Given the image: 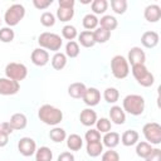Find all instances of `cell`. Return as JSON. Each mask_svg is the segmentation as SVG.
Instances as JSON below:
<instances>
[{"instance_id": "obj_1", "label": "cell", "mask_w": 161, "mask_h": 161, "mask_svg": "<svg viewBox=\"0 0 161 161\" xmlns=\"http://www.w3.org/2000/svg\"><path fill=\"white\" fill-rule=\"evenodd\" d=\"M38 117L39 119L49 126H57L58 123L62 122L63 119V112L50 104H43L39 109H38Z\"/></svg>"}, {"instance_id": "obj_2", "label": "cell", "mask_w": 161, "mask_h": 161, "mask_svg": "<svg viewBox=\"0 0 161 161\" xmlns=\"http://www.w3.org/2000/svg\"><path fill=\"white\" fill-rule=\"evenodd\" d=\"M123 111L132 116H140L145 111V99L140 94H128L123 98Z\"/></svg>"}, {"instance_id": "obj_3", "label": "cell", "mask_w": 161, "mask_h": 161, "mask_svg": "<svg viewBox=\"0 0 161 161\" xmlns=\"http://www.w3.org/2000/svg\"><path fill=\"white\" fill-rule=\"evenodd\" d=\"M38 43L43 49H48V50H52V52H55V53L60 49V47L63 44L62 38L58 34L49 33V31L42 33L38 38Z\"/></svg>"}, {"instance_id": "obj_4", "label": "cell", "mask_w": 161, "mask_h": 161, "mask_svg": "<svg viewBox=\"0 0 161 161\" xmlns=\"http://www.w3.org/2000/svg\"><path fill=\"white\" fill-rule=\"evenodd\" d=\"M132 74L137 83L142 87H151L155 83L153 74L148 72V69L145 67V64H136L132 65Z\"/></svg>"}, {"instance_id": "obj_5", "label": "cell", "mask_w": 161, "mask_h": 161, "mask_svg": "<svg viewBox=\"0 0 161 161\" xmlns=\"http://www.w3.org/2000/svg\"><path fill=\"white\" fill-rule=\"evenodd\" d=\"M111 70H112V74L117 79L126 78L130 73V67H128L127 59L122 55H114L111 60Z\"/></svg>"}, {"instance_id": "obj_6", "label": "cell", "mask_w": 161, "mask_h": 161, "mask_svg": "<svg viewBox=\"0 0 161 161\" xmlns=\"http://www.w3.org/2000/svg\"><path fill=\"white\" fill-rule=\"evenodd\" d=\"M25 15V8L21 4H13L8 8L4 15V20L9 26H15Z\"/></svg>"}, {"instance_id": "obj_7", "label": "cell", "mask_w": 161, "mask_h": 161, "mask_svg": "<svg viewBox=\"0 0 161 161\" xmlns=\"http://www.w3.org/2000/svg\"><path fill=\"white\" fill-rule=\"evenodd\" d=\"M5 74H6V78L19 82V80H23L26 78L28 68L21 63L11 62L5 67Z\"/></svg>"}, {"instance_id": "obj_8", "label": "cell", "mask_w": 161, "mask_h": 161, "mask_svg": "<svg viewBox=\"0 0 161 161\" xmlns=\"http://www.w3.org/2000/svg\"><path fill=\"white\" fill-rule=\"evenodd\" d=\"M145 138L150 145H160L161 143V126L156 122H148L142 128Z\"/></svg>"}, {"instance_id": "obj_9", "label": "cell", "mask_w": 161, "mask_h": 161, "mask_svg": "<svg viewBox=\"0 0 161 161\" xmlns=\"http://www.w3.org/2000/svg\"><path fill=\"white\" fill-rule=\"evenodd\" d=\"M20 89V84L16 80L9 78H0V94L1 96H13L18 93Z\"/></svg>"}, {"instance_id": "obj_10", "label": "cell", "mask_w": 161, "mask_h": 161, "mask_svg": "<svg viewBox=\"0 0 161 161\" xmlns=\"http://www.w3.org/2000/svg\"><path fill=\"white\" fill-rule=\"evenodd\" d=\"M18 150L19 152L25 156V157H29L31 155L35 153L36 151V145H35V141L30 137H23L19 140L18 142Z\"/></svg>"}, {"instance_id": "obj_11", "label": "cell", "mask_w": 161, "mask_h": 161, "mask_svg": "<svg viewBox=\"0 0 161 161\" xmlns=\"http://www.w3.org/2000/svg\"><path fill=\"white\" fill-rule=\"evenodd\" d=\"M31 62L38 67H44L49 62V53L43 48H36L31 52Z\"/></svg>"}, {"instance_id": "obj_12", "label": "cell", "mask_w": 161, "mask_h": 161, "mask_svg": "<svg viewBox=\"0 0 161 161\" xmlns=\"http://www.w3.org/2000/svg\"><path fill=\"white\" fill-rule=\"evenodd\" d=\"M127 62L131 63V65L145 64V62H146V54H145V52L141 48L133 47L128 52V59H127Z\"/></svg>"}, {"instance_id": "obj_13", "label": "cell", "mask_w": 161, "mask_h": 161, "mask_svg": "<svg viewBox=\"0 0 161 161\" xmlns=\"http://www.w3.org/2000/svg\"><path fill=\"white\" fill-rule=\"evenodd\" d=\"M83 102L87 104V106H97L101 101V93L97 88L94 87H91V88H87L86 92H84V96H83Z\"/></svg>"}, {"instance_id": "obj_14", "label": "cell", "mask_w": 161, "mask_h": 161, "mask_svg": "<svg viewBox=\"0 0 161 161\" xmlns=\"http://www.w3.org/2000/svg\"><path fill=\"white\" fill-rule=\"evenodd\" d=\"M143 15H145V19L148 23H156L161 18V8L158 5H156V4L148 5V6H146Z\"/></svg>"}, {"instance_id": "obj_15", "label": "cell", "mask_w": 161, "mask_h": 161, "mask_svg": "<svg viewBox=\"0 0 161 161\" xmlns=\"http://www.w3.org/2000/svg\"><path fill=\"white\" fill-rule=\"evenodd\" d=\"M79 119H80V123L83 126H93L96 122H97V113L92 109V108H86L80 112L79 114Z\"/></svg>"}, {"instance_id": "obj_16", "label": "cell", "mask_w": 161, "mask_h": 161, "mask_svg": "<svg viewBox=\"0 0 161 161\" xmlns=\"http://www.w3.org/2000/svg\"><path fill=\"white\" fill-rule=\"evenodd\" d=\"M158 34L156 31H145L141 36V43L146 48H155L158 44Z\"/></svg>"}, {"instance_id": "obj_17", "label": "cell", "mask_w": 161, "mask_h": 161, "mask_svg": "<svg viewBox=\"0 0 161 161\" xmlns=\"http://www.w3.org/2000/svg\"><path fill=\"white\" fill-rule=\"evenodd\" d=\"M109 117L111 121L116 125H123L126 122V114L125 111L119 106H112L109 109Z\"/></svg>"}, {"instance_id": "obj_18", "label": "cell", "mask_w": 161, "mask_h": 161, "mask_svg": "<svg viewBox=\"0 0 161 161\" xmlns=\"http://www.w3.org/2000/svg\"><path fill=\"white\" fill-rule=\"evenodd\" d=\"M86 89H87V87H86L84 83L75 82V83H72V84L68 87V94H69L72 98L79 99V98H83Z\"/></svg>"}, {"instance_id": "obj_19", "label": "cell", "mask_w": 161, "mask_h": 161, "mask_svg": "<svg viewBox=\"0 0 161 161\" xmlns=\"http://www.w3.org/2000/svg\"><path fill=\"white\" fill-rule=\"evenodd\" d=\"M9 123L13 127V130H24L28 125V119H26L25 114H23V113H14L10 117Z\"/></svg>"}, {"instance_id": "obj_20", "label": "cell", "mask_w": 161, "mask_h": 161, "mask_svg": "<svg viewBox=\"0 0 161 161\" xmlns=\"http://www.w3.org/2000/svg\"><path fill=\"white\" fill-rule=\"evenodd\" d=\"M121 141L125 146H133L135 143H137L138 141V132L135 130H127L122 133L121 136Z\"/></svg>"}, {"instance_id": "obj_21", "label": "cell", "mask_w": 161, "mask_h": 161, "mask_svg": "<svg viewBox=\"0 0 161 161\" xmlns=\"http://www.w3.org/2000/svg\"><path fill=\"white\" fill-rule=\"evenodd\" d=\"M78 40H79L80 45L84 47V48H92V47L96 44L94 36H93V31H91V30H84V31H82V33L78 35Z\"/></svg>"}, {"instance_id": "obj_22", "label": "cell", "mask_w": 161, "mask_h": 161, "mask_svg": "<svg viewBox=\"0 0 161 161\" xmlns=\"http://www.w3.org/2000/svg\"><path fill=\"white\" fill-rule=\"evenodd\" d=\"M98 24H101V28L111 31V30H114L118 25L117 23V19L112 15H103L101 18V20H98Z\"/></svg>"}, {"instance_id": "obj_23", "label": "cell", "mask_w": 161, "mask_h": 161, "mask_svg": "<svg viewBox=\"0 0 161 161\" xmlns=\"http://www.w3.org/2000/svg\"><path fill=\"white\" fill-rule=\"evenodd\" d=\"M67 146L70 151H78L82 148L83 146V140L79 135H75V133H72L67 137Z\"/></svg>"}, {"instance_id": "obj_24", "label": "cell", "mask_w": 161, "mask_h": 161, "mask_svg": "<svg viewBox=\"0 0 161 161\" xmlns=\"http://www.w3.org/2000/svg\"><path fill=\"white\" fill-rule=\"evenodd\" d=\"M119 140H121V137L117 132H111L109 131L103 137V145L107 146L108 148H113L119 143Z\"/></svg>"}, {"instance_id": "obj_25", "label": "cell", "mask_w": 161, "mask_h": 161, "mask_svg": "<svg viewBox=\"0 0 161 161\" xmlns=\"http://www.w3.org/2000/svg\"><path fill=\"white\" fill-rule=\"evenodd\" d=\"M53 152L49 147L43 146L35 151V161H52Z\"/></svg>"}, {"instance_id": "obj_26", "label": "cell", "mask_w": 161, "mask_h": 161, "mask_svg": "<svg viewBox=\"0 0 161 161\" xmlns=\"http://www.w3.org/2000/svg\"><path fill=\"white\" fill-rule=\"evenodd\" d=\"M67 64V55L57 52L52 58V67L57 70H62Z\"/></svg>"}, {"instance_id": "obj_27", "label": "cell", "mask_w": 161, "mask_h": 161, "mask_svg": "<svg viewBox=\"0 0 161 161\" xmlns=\"http://www.w3.org/2000/svg\"><path fill=\"white\" fill-rule=\"evenodd\" d=\"M103 151V143L101 141H96V142H88L87 143V153L91 157H97L102 153Z\"/></svg>"}, {"instance_id": "obj_28", "label": "cell", "mask_w": 161, "mask_h": 161, "mask_svg": "<svg viewBox=\"0 0 161 161\" xmlns=\"http://www.w3.org/2000/svg\"><path fill=\"white\" fill-rule=\"evenodd\" d=\"M151 151H152V145H150L148 142L142 141V142H138L136 146V153L142 158H146Z\"/></svg>"}, {"instance_id": "obj_29", "label": "cell", "mask_w": 161, "mask_h": 161, "mask_svg": "<svg viewBox=\"0 0 161 161\" xmlns=\"http://www.w3.org/2000/svg\"><path fill=\"white\" fill-rule=\"evenodd\" d=\"M103 98L108 103H116L118 101V98H119V92L113 87H108L103 92Z\"/></svg>"}, {"instance_id": "obj_30", "label": "cell", "mask_w": 161, "mask_h": 161, "mask_svg": "<svg viewBox=\"0 0 161 161\" xmlns=\"http://www.w3.org/2000/svg\"><path fill=\"white\" fill-rule=\"evenodd\" d=\"M93 36H94V40L96 43H106L109 38H111V31L103 29V28H98L93 31Z\"/></svg>"}, {"instance_id": "obj_31", "label": "cell", "mask_w": 161, "mask_h": 161, "mask_svg": "<svg viewBox=\"0 0 161 161\" xmlns=\"http://www.w3.org/2000/svg\"><path fill=\"white\" fill-rule=\"evenodd\" d=\"M49 137H50V140L54 141V142H62V141L65 140L67 133H65V131H64L63 128H60V127H54L53 130H50Z\"/></svg>"}, {"instance_id": "obj_32", "label": "cell", "mask_w": 161, "mask_h": 161, "mask_svg": "<svg viewBox=\"0 0 161 161\" xmlns=\"http://www.w3.org/2000/svg\"><path fill=\"white\" fill-rule=\"evenodd\" d=\"M79 45L77 42L72 40V42H68L67 45H65V55L69 57V58H75L79 55Z\"/></svg>"}, {"instance_id": "obj_33", "label": "cell", "mask_w": 161, "mask_h": 161, "mask_svg": "<svg viewBox=\"0 0 161 161\" xmlns=\"http://www.w3.org/2000/svg\"><path fill=\"white\" fill-rule=\"evenodd\" d=\"M98 25V19L94 14H87L84 18H83V26L87 29V30H92V29H96Z\"/></svg>"}, {"instance_id": "obj_34", "label": "cell", "mask_w": 161, "mask_h": 161, "mask_svg": "<svg viewBox=\"0 0 161 161\" xmlns=\"http://www.w3.org/2000/svg\"><path fill=\"white\" fill-rule=\"evenodd\" d=\"M57 16L60 21H69L74 16V10L73 9H65V8H58Z\"/></svg>"}, {"instance_id": "obj_35", "label": "cell", "mask_w": 161, "mask_h": 161, "mask_svg": "<svg viewBox=\"0 0 161 161\" xmlns=\"http://www.w3.org/2000/svg\"><path fill=\"white\" fill-rule=\"evenodd\" d=\"M14 30L9 26H5V28H1L0 29V40L3 43H10L14 40Z\"/></svg>"}, {"instance_id": "obj_36", "label": "cell", "mask_w": 161, "mask_h": 161, "mask_svg": "<svg viewBox=\"0 0 161 161\" xmlns=\"http://www.w3.org/2000/svg\"><path fill=\"white\" fill-rule=\"evenodd\" d=\"M108 8L107 0H94L92 1V10L94 14H104Z\"/></svg>"}, {"instance_id": "obj_37", "label": "cell", "mask_w": 161, "mask_h": 161, "mask_svg": "<svg viewBox=\"0 0 161 161\" xmlns=\"http://www.w3.org/2000/svg\"><path fill=\"white\" fill-rule=\"evenodd\" d=\"M111 6L116 14L121 15V14H125V11L127 10V1L126 0H112Z\"/></svg>"}, {"instance_id": "obj_38", "label": "cell", "mask_w": 161, "mask_h": 161, "mask_svg": "<svg viewBox=\"0 0 161 161\" xmlns=\"http://www.w3.org/2000/svg\"><path fill=\"white\" fill-rule=\"evenodd\" d=\"M62 34H63V38H65V39L69 40V42H72V40L78 35L77 29H75L73 25H65V26H63Z\"/></svg>"}, {"instance_id": "obj_39", "label": "cell", "mask_w": 161, "mask_h": 161, "mask_svg": "<svg viewBox=\"0 0 161 161\" xmlns=\"http://www.w3.org/2000/svg\"><path fill=\"white\" fill-rule=\"evenodd\" d=\"M96 125H97V131L99 133L101 132L107 133L111 131V121L108 118H99V119H97Z\"/></svg>"}, {"instance_id": "obj_40", "label": "cell", "mask_w": 161, "mask_h": 161, "mask_svg": "<svg viewBox=\"0 0 161 161\" xmlns=\"http://www.w3.org/2000/svg\"><path fill=\"white\" fill-rule=\"evenodd\" d=\"M40 23H42L44 26H47V28L53 26V25L55 24V16H54L52 13L45 11V13H43L42 16H40Z\"/></svg>"}, {"instance_id": "obj_41", "label": "cell", "mask_w": 161, "mask_h": 161, "mask_svg": "<svg viewBox=\"0 0 161 161\" xmlns=\"http://www.w3.org/2000/svg\"><path fill=\"white\" fill-rule=\"evenodd\" d=\"M84 138H86L87 143H88V142H96V141H101V133H99L97 130L91 128L89 131H87V132H86Z\"/></svg>"}, {"instance_id": "obj_42", "label": "cell", "mask_w": 161, "mask_h": 161, "mask_svg": "<svg viewBox=\"0 0 161 161\" xmlns=\"http://www.w3.org/2000/svg\"><path fill=\"white\" fill-rule=\"evenodd\" d=\"M102 161H119V155L109 148V151H106L102 155Z\"/></svg>"}, {"instance_id": "obj_43", "label": "cell", "mask_w": 161, "mask_h": 161, "mask_svg": "<svg viewBox=\"0 0 161 161\" xmlns=\"http://www.w3.org/2000/svg\"><path fill=\"white\" fill-rule=\"evenodd\" d=\"M145 161H161V150L160 148H152V151L145 158Z\"/></svg>"}, {"instance_id": "obj_44", "label": "cell", "mask_w": 161, "mask_h": 161, "mask_svg": "<svg viewBox=\"0 0 161 161\" xmlns=\"http://www.w3.org/2000/svg\"><path fill=\"white\" fill-rule=\"evenodd\" d=\"M52 4H53V0H34L33 1V5L39 10H44Z\"/></svg>"}, {"instance_id": "obj_45", "label": "cell", "mask_w": 161, "mask_h": 161, "mask_svg": "<svg viewBox=\"0 0 161 161\" xmlns=\"http://www.w3.org/2000/svg\"><path fill=\"white\" fill-rule=\"evenodd\" d=\"M58 161H74V155L65 151V152H62L59 156H58Z\"/></svg>"}, {"instance_id": "obj_46", "label": "cell", "mask_w": 161, "mask_h": 161, "mask_svg": "<svg viewBox=\"0 0 161 161\" xmlns=\"http://www.w3.org/2000/svg\"><path fill=\"white\" fill-rule=\"evenodd\" d=\"M58 4H59V8L73 9V6H74V0H59Z\"/></svg>"}, {"instance_id": "obj_47", "label": "cell", "mask_w": 161, "mask_h": 161, "mask_svg": "<svg viewBox=\"0 0 161 161\" xmlns=\"http://www.w3.org/2000/svg\"><path fill=\"white\" fill-rule=\"evenodd\" d=\"M9 142V135L6 132H4L1 128H0V147H4L6 146Z\"/></svg>"}, {"instance_id": "obj_48", "label": "cell", "mask_w": 161, "mask_h": 161, "mask_svg": "<svg viewBox=\"0 0 161 161\" xmlns=\"http://www.w3.org/2000/svg\"><path fill=\"white\" fill-rule=\"evenodd\" d=\"M0 128H1L4 132H6L8 135H11V133H13V131H14L9 122H3V123L0 125Z\"/></svg>"}, {"instance_id": "obj_49", "label": "cell", "mask_w": 161, "mask_h": 161, "mask_svg": "<svg viewBox=\"0 0 161 161\" xmlns=\"http://www.w3.org/2000/svg\"><path fill=\"white\" fill-rule=\"evenodd\" d=\"M80 1H82V3H83V4H88V3H91V1H89V0H80Z\"/></svg>"}, {"instance_id": "obj_50", "label": "cell", "mask_w": 161, "mask_h": 161, "mask_svg": "<svg viewBox=\"0 0 161 161\" xmlns=\"http://www.w3.org/2000/svg\"><path fill=\"white\" fill-rule=\"evenodd\" d=\"M0 24H1V19H0Z\"/></svg>"}]
</instances>
